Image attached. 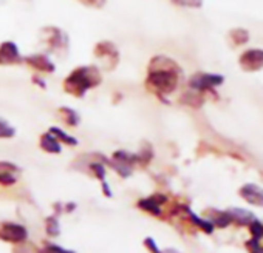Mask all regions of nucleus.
<instances>
[{
    "label": "nucleus",
    "instance_id": "obj_1",
    "mask_svg": "<svg viewBox=\"0 0 263 253\" xmlns=\"http://www.w3.org/2000/svg\"><path fill=\"white\" fill-rule=\"evenodd\" d=\"M180 79V70L175 62L167 57H155L149 65L147 87L157 93H172Z\"/></svg>",
    "mask_w": 263,
    "mask_h": 253
},
{
    "label": "nucleus",
    "instance_id": "obj_2",
    "mask_svg": "<svg viewBox=\"0 0 263 253\" xmlns=\"http://www.w3.org/2000/svg\"><path fill=\"white\" fill-rule=\"evenodd\" d=\"M102 80L98 68L95 67H79L74 71H71V74L65 79L64 82V88L67 93L73 94V96H84L87 90L95 88L96 85H99Z\"/></svg>",
    "mask_w": 263,
    "mask_h": 253
},
{
    "label": "nucleus",
    "instance_id": "obj_3",
    "mask_svg": "<svg viewBox=\"0 0 263 253\" xmlns=\"http://www.w3.org/2000/svg\"><path fill=\"white\" fill-rule=\"evenodd\" d=\"M28 236L27 230L19 224H4L0 227V238L10 242H22Z\"/></svg>",
    "mask_w": 263,
    "mask_h": 253
},
{
    "label": "nucleus",
    "instance_id": "obj_4",
    "mask_svg": "<svg viewBox=\"0 0 263 253\" xmlns=\"http://www.w3.org/2000/svg\"><path fill=\"white\" fill-rule=\"evenodd\" d=\"M240 65L246 71H255L263 67V51L261 50H248L240 57Z\"/></svg>",
    "mask_w": 263,
    "mask_h": 253
},
{
    "label": "nucleus",
    "instance_id": "obj_5",
    "mask_svg": "<svg viewBox=\"0 0 263 253\" xmlns=\"http://www.w3.org/2000/svg\"><path fill=\"white\" fill-rule=\"evenodd\" d=\"M95 54H96V57H99L101 60L107 62V64H108V68L115 67L116 62H118V57H119L116 47H115L113 44H110V42L98 44V45H96V50H95Z\"/></svg>",
    "mask_w": 263,
    "mask_h": 253
},
{
    "label": "nucleus",
    "instance_id": "obj_6",
    "mask_svg": "<svg viewBox=\"0 0 263 253\" xmlns=\"http://www.w3.org/2000/svg\"><path fill=\"white\" fill-rule=\"evenodd\" d=\"M221 82H223V77L217 74H195L191 79L189 85L192 90H208V88L220 85Z\"/></svg>",
    "mask_w": 263,
    "mask_h": 253
},
{
    "label": "nucleus",
    "instance_id": "obj_7",
    "mask_svg": "<svg viewBox=\"0 0 263 253\" xmlns=\"http://www.w3.org/2000/svg\"><path fill=\"white\" fill-rule=\"evenodd\" d=\"M21 62V53L16 44L4 42L0 45V65H13Z\"/></svg>",
    "mask_w": 263,
    "mask_h": 253
},
{
    "label": "nucleus",
    "instance_id": "obj_8",
    "mask_svg": "<svg viewBox=\"0 0 263 253\" xmlns=\"http://www.w3.org/2000/svg\"><path fill=\"white\" fill-rule=\"evenodd\" d=\"M19 168L11 162H0V184L13 185L17 181Z\"/></svg>",
    "mask_w": 263,
    "mask_h": 253
},
{
    "label": "nucleus",
    "instance_id": "obj_9",
    "mask_svg": "<svg viewBox=\"0 0 263 253\" xmlns=\"http://www.w3.org/2000/svg\"><path fill=\"white\" fill-rule=\"evenodd\" d=\"M240 195L249 202V204H254V205H260L263 207V190L254 184H248L245 185L241 190H240Z\"/></svg>",
    "mask_w": 263,
    "mask_h": 253
},
{
    "label": "nucleus",
    "instance_id": "obj_10",
    "mask_svg": "<svg viewBox=\"0 0 263 253\" xmlns=\"http://www.w3.org/2000/svg\"><path fill=\"white\" fill-rule=\"evenodd\" d=\"M25 62H27L28 65H31L33 68L42 71V73H53V71H54L53 62H51L45 54H33V56L27 57Z\"/></svg>",
    "mask_w": 263,
    "mask_h": 253
},
{
    "label": "nucleus",
    "instance_id": "obj_11",
    "mask_svg": "<svg viewBox=\"0 0 263 253\" xmlns=\"http://www.w3.org/2000/svg\"><path fill=\"white\" fill-rule=\"evenodd\" d=\"M166 198H157V196H152V198H147V199H143L140 202V207L146 212H151L154 215H160L161 213V208H160V204L164 202Z\"/></svg>",
    "mask_w": 263,
    "mask_h": 253
},
{
    "label": "nucleus",
    "instance_id": "obj_12",
    "mask_svg": "<svg viewBox=\"0 0 263 253\" xmlns=\"http://www.w3.org/2000/svg\"><path fill=\"white\" fill-rule=\"evenodd\" d=\"M41 147L48 153H61V144L51 133H47L41 138Z\"/></svg>",
    "mask_w": 263,
    "mask_h": 253
},
{
    "label": "nucleus",
    "instance_id": "obj_13",
    "mask_svg": "<svg viewBox=\"0 0 263 253\" xmlns=\"http://www.w3.org/2000/svg\"><path fill=\"white\" fill-rule=\"evenodd\" d=\"M229 216H231L232 221H235V222L240 224V225H243V224H251V222L255 219L249 212L241 210V208H232V210L229 212Z\"/></svg>",
    "mask_w": 263,
    "mask_h": 253
},
{
    "label": "nucleus",
    "instance_id": "obj_14",
    "mask_svg": "<svg viewBox=\"0 0 263 253\" xmlns=\"http://www.w3.org/2000/svg\"><path fill=\"white\" fill-rule=\"evenodd\" d=\"M45 31L50 34V36H48V37H45V39L50 42L51 48L64 47V44L67 42V40H65V34H64L62 31H59V30H56V28H47Z\"/></svg>",
    "mask_w": 263,
    "mask_h": 253
},
{
    "label": "nucleus",
    "instance_id": "obj_15",
    "mask_svg": "<svg viewBox=\"0 0 263 253\" xmlns=\"http://www.w3.org/2000/svg\"><path fill=\"white\" fill-rule=\"evenodd\" d=\"M59 114L64 120V123H67L68 126H76L79 123V114L68 108V107H64V108H59Z\"/></svg>",
    "mask_w": 263,
    "mask_h": 253
},
{
    "label": "nucleus",
    "instance_id": "obj_16",
    "mask_svg": "<svg viewBox=\"0 0 263 253\" xmlns=\"http://www.w3.org/2000/svg\"><path fill=\"white\" fill-rule=\"evenodd\" d=\"M50 133H51L58 141H62V142H64V144H67V145H76V144H78L76 138H73V136L67 135L65 132H62V130H59V129H56V126H53V129H50Z\"/></svg>",
    "mask_w": 263,
    "mask_h": 253
},
{
    "label": "nucleus",
    "instance_id": "obj_17",
    "mask_svg": "<svg viewBox=\"0 0 263 253\" xmlns=\"http://www.w3.org/2000/svg\"><path fill=\"white\" fill-rule=\"evenodd\" d=\"M14 133H16V130L13 129V126L5 119H0V138L8 139V138L14 136Z\"/></svg>",
    "mask_w": 263,
    "mask_h": 253
},
{
    "label": "nucleus",
    "instance_id": "obj_18",
    "mask_svg": "<svg viewBox=\"0 0 263 253\" xmlns=\"http://www.w3.org/2000/svg\"><path fill=\"white\" fill-rule=\"evenodd\" d=\"M191 218H192V221L198 225V227H201L204 231H208V233H211L212 230H214V227H212V224L209 222V221H203V219H200V218H197L195 215H192L191 213Z\"/></svg>",
    "mask_w": 263,
    "mask_h": 253
},
{
    "label": "nucleus",
    "instance_id": "obj_19",
    "mask_svg": "<svg viewBox=\"0 0 263 253\" xmlns=\"http://www.w3.org/2000/svg\"><path fill=\"white\" fill-rule=\"evenodd\" d=\"M246 247L251 253H263V247L258 244V239L257 238H252L246 242Z\"/></svg>",
    "mask_w": 263,
    "mask_h": 253
},
{
    "label": "nucleus",
    "instance_id": "obj_20",
    "mask_svg": "<svg viewBox=\"0 0 263 253\" xmlns=\"http://www.w3.org/2000/svg\"><path fill=\"white\" fill-rule=\"evenodd\" d=\"M251 233H252V236L257 238V239L263 236V225H261L257 219H254V221L251 222Z\"/></svg>",
    "mask_w": 263,
    "mask_h": 253
},
{
    "label": "nucleus",
    "instance_id": "obj_21",
    "mask_svg": "<svg viewBox=\"0 0 263 253\" xmlns=\"http://www.w3.org/2000/svg\"><path fill=\"white\" fill-rule=\"evenodd\" d=\"M47 231L50 233V235H59V224H58V221L54 219V218H48L47 219Z\"/></svg>",
    "mask_w": 263,
    "mask_h": 253
},
{
    "label": "nucleus",
    "instance_id": "obj_22",
    "mask_svg": "<svg viewBox=\"0 0 263 253\" xmlns=\"http://www.w3.org/2000/svg\"><path fill=\"white\" fill-rule=\"evenodd\" d=\"M174 4L177 5H181V7H192V8H197V7H201V2L203 0H172Z\"/></svg>",
    "mask_w": 263,
    "mask_h": 253
},
{
    "label": "nucleus",
    "instance_id": "obj_23",
    "mask_svg": "<svg viewBox=\"0 0 263 253\" xmlns=\"http://www.w3.org/2000/svg\"><path fill=\"white\" fill-rule=\"evenodd\" d=\"M14 253H39V250L33 244H22L16 248Z\"/></svg>",
    "mask_w": 263,
    "mask_h": 253
},
{
    "label": "nucleus",
    "instance_id": "obj_24",
    "mask_svg": "<svg viewBox=\"0 0 263 253\" xmlns=\"http://www.w3.org/2000/svg\"><path fill=\"white\" fill-rule=\"evenodd\" d=\"M42 253H67L65 250H62L61 247L54 245V244H47V247L44 248Z\"/></svg>",
    "mask_w": 263,
    "mask_h": 253
},
{
    "label": "nucleus",
    "instance_id": "obj_25",
    "mask_svg": "<svg viewBox=\"0 0 263 253\" xmlns=\"http://www.w3.org/2000/svg\"><path fill=\"white\" fill-rule=\"evenodd\" d=\"M81 2H82L84 5H90V7L99 8V7H102V5L105 4V0H81Z\"/></svg>",
    "mask_w": 263,
    "mask_h": 253
},
{
    "label": "nucleus",
    "instance_id": "obj_26",
    "mask_svg": "<svg viewBox=\"0 0 263 253\" xmlns=\"http://www.w3.org/2000/svg\"><path fill=\"white\" fill-rule=\"evenodd\" d=\"M146 245H147V248H149V250H152L154 253H161V251L158 250V247L155 245V242H154V239H151V238H147V239H146Z\"/></svg>",
    "mask_w": 263,
    "mask_h": 253
}]
</instances>
